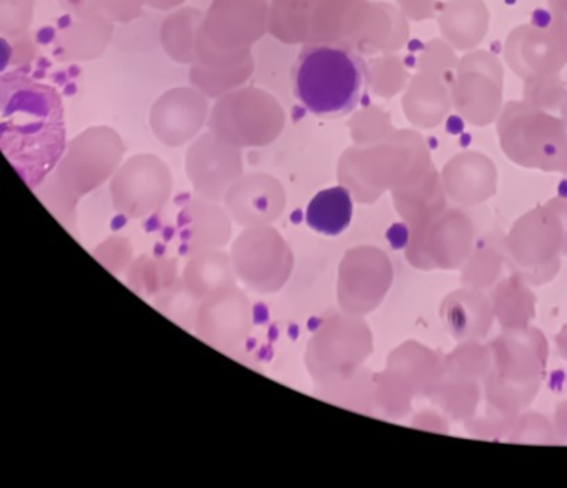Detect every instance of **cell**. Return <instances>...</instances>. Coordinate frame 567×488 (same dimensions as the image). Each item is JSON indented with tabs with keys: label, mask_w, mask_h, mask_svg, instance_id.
Instances as JSON below:
<instances>
[{
	"label": "cell",
	"mask_w": 567,
	"mask_h": 488,
	"mask_svg": "<svg viewBox=\"0 0 567 488\" xmlns=\"http://www.w3.org/2000/svg\"><path fill=\"white\" fill-rule=\"evenodd\" d=\"M65 112L52 86L11 72L0 82V146L24 183L35 187L60 163Z\"/></svg>",
	"instance_id": "obj_1"
},
{
	"label": "cell",
	"mask_w": 567,
	"mask_h": 488,
	"mask_svg": "<svg viewBox=\"0 0 567 488\" xmlns=\"http://www.w3.org/2000/svg\"><path fill=\"white\" fill-rule=\"evenodd\" d=\"M369 72L363 58L350 49L310 45L302 49L291 72L292 91L312 115L339 118L363 96Z\"/></svg>",
	"instance_id": "obj_2"
},
{
	"label": "cell",
	"mask_w": 567,
	"mask_h": 488,
	"mask_svg": "<svg viewBox=\"0 0 567 488\" xmlns=\"http://www.w3.org/2000/svg\"><path fill=\"white\" fill-rule=\"evenodd\" d=\"M353 217V201L346 188L336 187L317 194L306 212L308 226L326 236H339Z\"/></svg>",
	"instance_id": "obj_3"
}]
</instances>
